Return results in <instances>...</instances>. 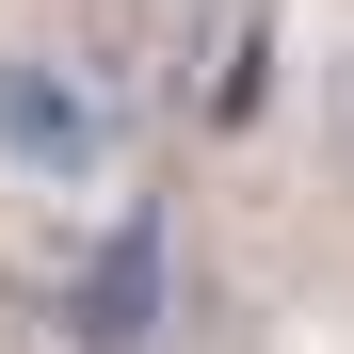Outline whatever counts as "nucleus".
<instances>
[{
    "instance_id": "1",
    "label": "nucleus",
    "mask_w": 354,
    "mask_h": 354,
    "mask_svg": "<svg viewBox=\"0 0 354 354\" xmlns=\"http://www.w3.org/2000/svg\"><path fill=\"white\" fill-rule=\"evenodd\" d=\"M113 145H129V113H113L97 65H65V48H0V161L17 177H113Z\"/></svg>"
},
{
    "instance_id": "3",
    "label": "nucleus",
    "mask_w": 354,
    "mask_h": 354,
    "mask_svg": "<svg viewBox=\"0 0 354 354\" xmlns=\"http://www.w3.org/2000/svg\"><path fill=\"white\" fill-rule=\"evenodd\" d=\"M322 177H338V194H354V32L322 48Z\"/></svg>"
},
{
    "instance_id": "2",
    "label": "nucleus",
    "mask_w": 354,
    "mask_h": 354,
    "mask_svg": "<svg viewBox=\"0 0 354 354\" xmlns=\"http://www.w3.org/2000/svg\"><path fill=\"white\" fill-rule=\"evenodd\" d=\"M65 338H81V354H145V338H161V225H145V209L113 225L97 274L65 290Z\"/></svg>"
}]
</instances>
